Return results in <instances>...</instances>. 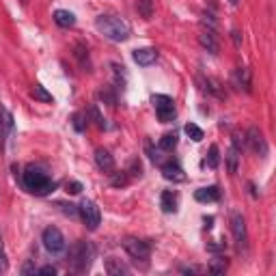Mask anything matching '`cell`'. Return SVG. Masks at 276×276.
Listing matches in <instances>:
<instances>
[{
	"label": "cell",
	"instance_id": "obj_7",
	"mask_svg": "<svg viewBox=\"0 0 276 276\" xmlns=\"http://www.w3.org/2000/svg\"><path fill=\"white\" fill-rule=\"evenodd\" d=\"M41 242L45 246V251L52 253V255H59L65 251V237H63L61 233V229L57 227H48V229H43V235H41Z\"/></svg>",
	"mask_w": 276,
	"mask_h": 276
},
{
	"label": "cell",
	"instance_id": "obj_40",
	"mask_svg": "<svg viewBox=\"0 0 276 276\" xmlns=\"http://www.w3.org/2000/svg\"><path fill=\"white\" fill-rule=\"evenodd\" d=\"M22 274H37V268H35V265H33V261L24 263V268H22Z\"/></svg>",
	"mask_w": 276,
	"mask_h": 276
},
{
	"label": "cell",
	"instance_id": "obj_42",
	"mask_svg": "<svg viewBox=\"0 0 276 276\" xmlns=\"http://www.w3.org/2000/svg\"><path fill=\"white\" fill-rule=\"evenodd\" d=\"M211 223H214V218H211V216L205 218V229H211Z\"/></svg>",
	"mask_w": 276,
	"mask_h": 276
},
{
	"label": "cell",
	"instance_id": "obj_6",
	"mask_svg": "<svg viewBox=\"0 0 276 276\" xmlns=\"http://www.w3.org/2000/svg\"><path fill=\"white\" fill-rule=\"evenodd\" d=\"M123 248H125V253L136 261H147L151 257V244L145 242V240H138V237H125Z\"/></svg>",
	"mask_w": 276,
	"mask_h": 276
},
{
	"label": "cell",
	"instance_id": "obj_4",
	"mask_svg": "<svg viewBox=\"0 0 276 276\" xmlns=\"http://www.w3.org/2000/svg\"><path fill=\"white\" fill-rule=\"evenodd\" d=\"M151 102L155 106V115H158V119L162 123H171L175 117H177V110H175V102H173V97L169 95H153L151 97Z\"/></svg>",
	"mask_w": 276,
	"mask_h": 276
},
{
	"label": "cell",
	"instance_id": "obj_43",
	"mask_svg": "<svg viewBox=\"0 0 276 276\" xmlns=\"http://www.w3.org/2000/svg\"><path fill=\"white\" fill-rule=\"evenodd\" d=\"M229 3H231V5H237V3H240V0H229Z\"/></svg>",
	"mask_w": 276,
	"mask_h": 276
},
{
	"label": "cell",
	"instance_id": "obj_13",
	"mask_svg": "<svg viewBox=\"0 0 276 276\" xmlns=\"http://www.w3.org/2000/svg\"><path fill=\"white\" fill-rule=\"evenodd\" d=\"M233 80H235L237 89H244L246 93H251V91H253V78H251V69H248V67H237Z\"/></svg>",
	"mask_w": 276,
	"mask_h": 276
},
{
	"label": "cell",
	"instance_id": "obj_12",
	"mask_svg": "<svg viewBox=\"0 0 276 276\" xmlns=\"http://www.w3.org/2000/svg\"><path fill=\"white\" fill-rule=\"evenodd\" d=\"M132 59H134L136 65L149 67V65H153V63L158 61V50H155V48H141V50H134V52H132Z\"/></svg>",
	"mask_w": 276,
	"mask_h": 276
},
{
	"label": "cell",
	"instance_id": "obj_39",
	"mask_svg": "<svg viewBox=\"0 0 276 276\" xmlns=\"http://www.w3.org/2000/svg\"><path fill=\"white\" fill-rule=\"evenodd\" d=\"M37 274H57V268H54V265H43L41 270H37Z\"/></svg>",
	"mask_w": 276,
	"mask_h": 276
},
{
	"label": "cell",
	"instance_id": "obj_19",
	"mask_svg": "<svg viewBox=\"0 0 276 276\" xmlns=\"http://www.w3.org/2000/svg\"><path fill=\"white\" fill-rule=\"evenodd\" d=\"M73 57L78 59L80 63V67L85 69V71H91V61H89V48L85 43H76L73 45Z\"/></svg>",
	"mask_w": 276,
	"mask_h": 276
},
{
	"label": "cell",
	"instance_id": "obj_33",
	"mask_svg": "<svg viewBox=\"0 0 276 276\" xmlns=\"http://www.w3.org/2000/svg\"><path fill=\"white\" fill-rule=\"evenodd\" d=\"M125 173L132 175V177H141V175H143V164H141V160H132L130 169H127Z\"/></svg>",
	"mask_w": 276,
	"mask_h": 276
},
{
	"label": "cell",
	"instance_id": "obj_35",
	"mask_svg": "<svg viewBox=\"0 0 276 276\" xmlns=\"http://www.w3.org/2000/svg\"><path fill=\"white\" fill-rule=\"evenodd\" d=\"M147 151H149V158H151L155 164H160V162H162V155H160L162 149H160V147H158V149H153L151 145H147Z\"/></svg>",
	"mask_w": 276,
	"mask_h": 276
},
{
	"label": "cell",
	"instance_id": "obj_24",
	"mask_svg": "<svg viewBox=\"0 0 276 276\" xmlns=\"http://www.w3.org/2000/svg\"><path fill=\"white\" fill-rule=\"evenodd\" d=\"M183 132H186V136L192 138L195 143H201V141H203V130H201L197 123H188L186 127H183Z\"/></svg>",
	"mask_w": 276,
	"mask_h": 276
},
{
	"label": "cell",
	"instance_id": "obj_18",
	"mask_svg": "<svg viewBox=\"0 0 276 276\" xmlns=\"http://www.w3.org/2000/svg\"><path fill=\"white\" fill-rule=\"evenodd\" d=\"M52 17L61 29H71V26H76V15H73L71 11H65V9H57Z\"/></svg>",
	"mask_w": 276,
	"mask_h": 276
},
{
	"label": "cell",
	"instance_id": "obj_31",
	"mask_svg": "<svg viewBox=\"0 0 276 276\" xmlns=\"http://www.w3.org/2000/svg\"><path fill=\"white\" fill-rule=\"evenodd\" d=\"M99 99H104V102H108V106H117V97H115V93H113V91H110L108 87L99 91Z\"/></svg>",
	"mask_w": 276,
	"mask_h": 276
},
{
	"label": "cell",
	"instance_id": "obj_21",
	"mask_svg": "<svg viewBox=\"0 0 276 276\" xmlns=\"http://www.w3.org/2000/svg\"><path fill=\"white\" fill-rule=\"evenodd\" d=\"M31 97H33V99H37V102H43V104L54 102L52 93H48V91H45L41 85H35V87L31 89Z\"/></svg>",
	"mask_w": 276,
	"mask_h": 276
},
{
	"label": "cell",
	"instance_id": "obj_37",
	"mask_svg": "<svg viewBox=\"0 0 276 276\" xmlns=\"http://www.w3.org/2000/svg\"><path fill=\"white\" fill-rule=\"evenodd\" d=\"M244 145H246V136H244V134H240V132L233 134V147H235V149H242Z\"/></svg>",
	"mask_w": 276,
	"mask_h": 276
},
{
	"label": "cell",
	"instance_id": "obj_36",
	"mask_svg": "<svg viewBox=\"0 0 276 276\" xmlns=\"http://www.w3.org/2000/svg\"><path fill=\"white\" fill-rule=\"evenodd\" d=\"M65 190L69 192V195H80V192H82V183L80 181H67Z\"/></svg>",
	"mask_w": 276,
	"mask_h": 276
},
{
	"label": "cell",
	"instance_id": "obj_17",
	"mask_svg": "<svg viewBox=\"0 0 276 276\" xmlns=\"http://www.w3.org/2000/svg\"><path fill=\"white\" fill-rule=\"evenodd\" d=\"M199 43L209 52V54H218V39H216V31H203L199 35Z\"/></svg>",
	"mask_w": 276,
	"mask_h": 276
},
{
	"label": "cell",
	"instance_id": "obj_30",
	"mask_svg": "<svg viewBox=\"0 0 276 276\" xmlns=\"http://www.w3.org/2000/svg\"><path fill=\"white\" fill-rule=\"evenodd\" d=\"M71 121H73V130H76V132H85V130H87V121H85V115L76 113V115H73V119H71Z\"/></svg>",
	"mask_w": 276,
	"mask_h": 276
},
{
	"label": "cell",
	"instance_id": "obj_44",
	"mask_svg": "<svg viewBox=\"0 0 276 276\" xmlns=\"http://www.w3.org/2000/svg\"><path fill=\"white\" fill-rule=\"evenodd\" d=\"M22 3H26V0H22Z\"/></svg>",
	"mask_w": 276,
	"mask_h": 276
},
{
	"label": "cell",
	"instance_id": "obj_2",
	"mask_svg": "<svg viewBox=\"0 0 276 276\" xmlns=\"http://www.w3.org/2000/svg\"><path fill=\"white\" fill-rule=\"evenodd\" d=\"M22 186L31 192V195H37V197H45L50 195V192L57 188V183H54L48 173L41 171L39 167H26V171L22 173Z\"/></svg>",
	"mask_w": 276,
	"mask_h": 276
},
{
	"label": "cell",
	"instance_id": "obj_28",
	"mask_svg": "<svg viewBox=\"0 0 276 276\" xmlns=\"http://www.w3.org/2000/svg\"><path fill=\"white\" fill-rule=\"evenodd\" d=\"M218 164H220V151H218L216 145H211L209 153H207V167L209 169H218Z\"/></svg>",
	"mask_w": 276,
	"mask_h": 276
},
{
	"label": "cell",
	"instance_id": "obj_9",
	"mask_svg": "<svg viewBox=\"0 0 276 276\" xmlns=\"http://www.w3.org/2000/svg\"><path fill=\"white\" fill-rule=\"evenodd\" d=\"M13 132V115L9 113L5 106H0V155L5 151V143L7 136Z\"/></svg>",
	"mask_w": 276,
	"mask_h": 276
},
{
	"label": "cell",
	"instance_id": "obj_25",
	"mask_svg": "<svg viewBox=\"0 0 276 276\" xmlns=\"http://www.w3.org/2000/svg\"><path fill=\"white\" fill-rule=\"evenodd\" d=\"M89 117L91 119H93V123L99 127V130H104V127H106V119L102 117V113H99V108L93 104V106H89Z\"/></svg>",
	"mask_w": 276,
	"mask_h": 276
},
{
	"label": "cell",
	"instance_id": "obj_8",
	"mask_svg": "<svg viewBox=\"0 0 276 276\" xmlns=\"http://www.w3.org/2000/svg\"><path fill=\"white\" fill-rule=\"evenodd\" d=\"M246 145L251 147V151L257 153V155H261V158H265L268 155V143H265V136L261 130H257V127H251L246 134Z\"/></svg>",
	"mask_w": 276,
	"mask_h": 276
},
{
	"label": "cell",
	"instance_id": "obj_29",
	"mask_svg": "<svg viewBox=\"0 0 276 276\" xmlns=\"http://www.w3.org/2000/svg\"><path fill=\"white\" fill-rule=\"evenodd\" d=\"M110 175H113L110 183H113L115 188H123V186L130 183V175H127V173H110Z\"/></svg>",
	"mask_w": 276,
	"mask_h": 276
},
{
	"label": "cell",
	"instance_id": "obj_3",
	"mask_svg": "<svg viewBox=\"0 0 276 276\" xmlns=\"http://www.w3.org/2000/svg\"><path fill=\"white\" fill-rule=\"evenodd\" d=\"M95 259V246L91 242H76L69 248V265L73 272L78 274H85L91 265H93Z\"/></svg>",
	"mask_w": 276,
	"mask_h": 276
},
{
	"label": "cell",
	"instance_id": "obj_16",
	"mask_svg": "<svg viewBox=\"0 0 276 276\" xmlns=\"http://www.w3.org/2000/svg\"><path fill=\"white\" fill-rule=\"evenodd\" d=\"M104 268L110 276H125V274H130V268L121 261V259H115V257H108L106 263H104Z\"/></svg>",
	"mask_w": 276,
	"mask_h": 276
},
{
	"label": "cell",
	"instance_id": "obj_41",
	"mask_svg": "<svg viewBox=\"0 0 276 276\" xmlns=\"http://www.w3.org/2000/svg\"><path fill=\"white\" fill-rule=\"evenodd\" d=\"M181 272L183 274H195V272H199V268H181Z\"/></svg>",
	"mask_w": 276,
	"mask_h": 276
},
{
	"label": "cell",
	"instance_id": "obj_26",
	"mask_svg": "<svg viewBox=\"0 0 276 276\" xmlns=\"http://www.w3.org/2000/svg\"><path fill=\"white\" fill-rule=\"evenodd\" d=\"M227 259H225V257H216V259H211V263H209V272L211 274H223L225 270H227Z\"/></svg>",
	"mask_w": 276,
	"mask_h": 276
},
{
	"label": "cell",
	"instance_id": "obj_5",
	"mask_svg": "<svg viewBox=\"0 0 276 276\" xmlns=\"http://www.w3.org/2000/svg\"><path fill=\"white\" fill-rule=\"evenodd\" d=\"M80 209V218L82 223H85V227L89 229V231H95V229L99 227V223H102V214H99V207L93 203L91 199H85L82 203L78 205Z\"/></svg>",
	"mask_w": 276,
	"mask_h": 276
},
{
	"label": "cell",
	"instance_id": "obj_34",
	"mask_svg": "<svg viewBox=\"0 0 276 276\" xmlns=\"http://www.w3.org/2000/svg\"><path fill=\"white\" fill-rule=\"evenodd\" d=\"M7 253H5V242H3V231H0V272L7 270Z\"/></svg>",
	"mask_w": 276,
	"mask_h": 276
},
{
	"label": "cell",
	"instance_id": "obj_38",
	"mask_svg": "<svg viewBox=\"0 0 276 276\" xmlns=\"http://www.w3.org/2000/svg\"><path fill=\"white\" fill-rule=\"evenodd\" d=\"M231 39H233L235 48H240V45H242V35H240V31H231Z\"/></svg>",
	"mask_w": 276,
	"mask_h": 276
},
{
	"label": "cell",
	"instance_id": "obj_11",
	"mask_svg": "<svg viewBox=\"0 0 276 276\" xmlns=\"http://www.w3.org/2000/svg\"><path fill=\"white\" fill-rule=\"evenodd\" d=\"M162 175H164V179H169V181H173V183L186 181V173H183V169L179 167L177 160H171V162H167V164H162Z\"/></svg>",
	"mask_w": 276,
	"mask_h": 276
},
{
	"label": "cell",
	"instance_id": "obj_20",
	"mask_svg": "<svg viewBox=\"0 0 276 276\" xmlns=\"http://www.w3.org/2000/svg\"><path fill=\"white\" fill-rule=\"evenodd\" d=\"M160 205H162V211H167V214L177 211V195L171 190H164L162 197H160Z\"/></svg>",
	"mask_w": 276,
	"mask_h": 276
},
{
	"label": "cell",
	"instance_id": "obj_15",
	"mask_svg": "<svg viewBox=\"0 0 276 276\" xmlns=\"http://www.w3.org/2000/svg\"><path fill=\"white\" fill-rule=\"evenodd\" d=\"M195 199L199 201V203H216V201L220 199V190H218V186L199 188V190L195 192Z\"/></svg>",
	"mask_w": 276,
	"mask_h": 276
},
{
	"label": "cell",
	"instance_id": "obj_10",
	"mask_svg": "<svg viewBox=\"0 0 276 276\" xmlns=\"http://www.w3.org/2000/svg\"><path fill=\"white\" fill-rule=\"evenodd\" d=\"M231 231H233V237L237 246H246V240H248V233H246V220L242 214H237V211H233L231 214Z\"/></svg>",
	"mask_w": 276,
	"mask_h": 276
},
{
	"label": "cell",
	"instance_id": "obj_14",
	"mask_svg": "<svg viewBox=\"0 0 276 276\" xmlns=\"http://www.w3.org/2000/svg\"><path fill=\"white\" fill-rule=\"evenodd\" d=\"M95 164H97V169L104 171V173H113L115 171V158L110 155L108 149H97L95 151Z\"/></svg>",
	"mask_w": 276,
	"mask_h": 276
},
{
	"label": "cell",
	"instance_id": "obj_27",
	"mask_svg": "<svg viewBox=\"0 0 276 276\" xmlns=\"http://www.w3.org/2000/svg\"><path fill=\"white\" fill-rule=\"evenodd\" d=\"M138 11H141L145 20H149L153 15V0H138Z\"/></svg>",
	"mask_w": 276,
	"mask_h": 276
},
{
	"label": "cell",
	"instance_id": "obj_22",
	"mask_svg": "<svg viewBox=\"0 0 276 276\" xmlns=\"http://www.w3.org/2000/svg\"><path fill=\"white\" fill-rule=\"evenodd\" d=\"M175 147H177V134L175 132H169L160 138V149L162 151H173Z\"/></svg>",
	"mask_w": 276,
	"mask_h": 276
},
{
	"label": "cell",
	"instance_id": "obj_1",
	"mask_svg": "<svg viewBox=\"0 0 276 276\" xmlns=\"http://www.w3.org/2000/svg\"><path fill=\"white\" fill-rule=\"evenodd\" d=\"M95 29L102 33L106 39L110 41H117V43H121V41H127L130 39V35H132V29H130V24H127L123 17H119V15H113V13H102V15H97V20H95Z\"/></svg>",
	"mask_w": 276,
	"mask_h": 276
},
{
	"label": "cell",
	"instance_id": "obj_23",
	"mask_svg": "<svg viewBox=\"0 0 276 276\" xmlns=\"http://www.w3.org/2000/svg\"><path fill=\"white\" fill-rule=\"evenodd\" d=\"M237 162H240V149L231 147L229 153H227V164H229V173H231V175L237 173Z\"/></svg>",
	"mask_w": 276,
	"mask_h": 276
},
{
	"label": "cell",
	"instance_id": "obj_32",
	"mask_svg": "<svg viewBox=\"0 0 276 276\" xmlns=\"http://www.w3.org/2000/svg\"><path fill=\"white\" fill-rule=\"evenodd\" d=\"M57 205L63 209V214H67V216H71V218L80 216V209H78V205H71V203H57Z\"/></svg>",
	"mask_w": 276,
	"mask_h": 276
}]
</instances>
